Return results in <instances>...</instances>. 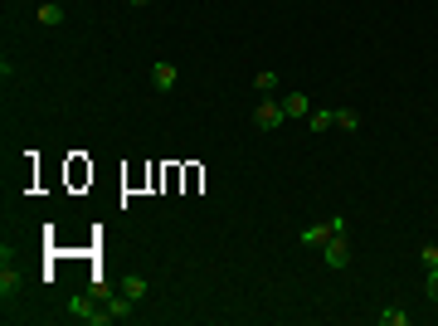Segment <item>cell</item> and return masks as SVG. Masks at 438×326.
Here are the masks:
<instances>
[{
	"label": "cell",
	"instance_id": "4fadbf2b",
	"mask_svg": "<svg viewBox=\"0 0 438 326\" xmlns=\"http://www.w3.org/2000/svg\"><path fill=\"white\" fill-rule=\"evenodd\" d=\"M380 326H409V312H400V307H385V312H380Z\"/></svg>",
	"mask_w": 438,
	"mask_h": 326
},
{
	"label": "cell",
	"instance_id": "7a4b0ae2",
	"mask_svg": "<svg viewBox=\"0 0 438 326\" xmlns=\"http://www.w3.org/2000/svg\"><path fill=\"white\" fill-rule=\"evenodd\" d=\"M331 234H346V219H341V215L331 219V224H307V229L297 234V243H307V248H322Z\"/></svg>",
	"mask_w": 438,
	"mask_h": 326
},
{
	"label": "cell",
	"instance_id": "9a60e30c",
	"mask_svg": "<svg viewBox=\"0 0 438 326\" xmlns=\"http://www.w3.org/2000/svg\"><path fill=\"white\" fill-rule=\"evenodd\" d=\"M424 297L438 302V268H429V278H424Z\"/></svg>",
	"mask_w": 438,
	"mask_h": 326
},
{
	"label": "cell",
	"instance_id": "ba28073f",
	"mask_svg": "<svg viewBox=\"0 0 438 326\" xmlns=\"http://www.w3.org/2000/svg\"><path fill=\"white\" fill-rule=\"evenodd\" d=\"M34 20H39V24H49V29H54V24H64V20H69V15H64V5H54V0H44V5H39V10H34Z\"/></svg>",
	"mask_w": 438,
	"mask_h": 326
},
{
	"label": "cell",
	"instance_id": "7c38bea8",
	"mask_svg": "<svg viewBox=\"0 0 438 326\" xmlns=\"http://www.w3.org/2000/svg\"><path fill=\"white\" fill-rule=\"evenodd\" d=\"M336 127H341V132H360V112L355 108H336Z\"/></svg>",
	"mask_w": 438,
	"mask_h": 326
},
{
	"label": "cell",
	"instance_id": "8992f818",
	"mask_svg": "<svg viewBox=\"0 0 438 326\" xmlns=\"http://www.w3.org/2000/svg\"><path fill=\"white\" fill-rule=\"evenodd\" d=\"M176 83H181L176 64H171V59H156V64H151V88H156V93H171Z\"/></svg>",
	"mask_w": 438,
	"mask_h": 326
},
{
	"label": "cell",
	"instance_id": "52a82bcc",
	"mask_svg": "<svg viewBox=\"0 0 438 326\" xmlns=\"http://www.w3.org/2000/svg\"><path fill=\"white\" fill-rule=\"evenodd\" d=\"M307 112H312V98H307V93H288V98H283V117H307Z\"/></svg>",
	"mask_w": 438,
	"mask_h": 326
},
{
	"label": "cell",
	"instance_id": "277c9868",
	"mask_svg": "<svg viewBox=\"0 0 438 326\" xmlns=\"http://www.w3.org/2000/svg\"><path fill=\"white\" fill-rule=\"evenodd\" d=\"M322 263H327V268H346V263H351V243H346V234H331L327 243H322Z\"/></svg>",
	"mask_w": 438,
	"mask_h": 326
},
{
	"label": "cell",
	"instance_id": "6da1fadb",
	"mask_svg": "<svg viewBox=\"0 0 438 326\" xmlns=\"http://www.w3.org/2000/svg\"><path fill=\"white\" fill-rule=\"evenodd\" d=\"M69 317L73 322H88V326H108V322H117V312H98V307H88V297H69Z\"/></svg>",
	"mask_w": 438,
	"mask_h": 326
},
{
	"label": "cell",
	"instance_id": "3957f363",
	"mask_svg": "<svg viewBox=\"0 0 438 326\" xmlns=\"http://www.w3.org/2000/svg\"><path fill=\"white\" fill-rule=\"evenodd\" d=\"M253 127H258V132H278V127H283V103L263 98V103L253 108Z\"/></svg>",
	"mask_w": 438,
	"mask_h": 326
},
{
	"label": "cell",
	"instance_id": "30bf717a",
	"mask_svg": "<svg viewBox=\"0 0 438 326\" xmlns=\"http://www.w3.org/2000/svg\"><path fill=\"white\" fill-rule=\"evenodd\" d=\"M253 88H258L263 98H273V88H278V73H273V69H258V73H253Z\"/></svg>",
	"mask_w": 438,
	"mask_h": 326
},
{
	"label": "cell",
	"instance_id": "5b68a950",
	"mask_svg": "<svg viewBox=\"0 0 438 326\" xmlns=\"http://www.w3.org/2000/svg\"><path fill=\"white\" fill-rule=\"evenodd\" d=\"M20 292V268H15V258H10V248H0V297L10 302Z\"/></svg>",
	"mask_w": 438,
	"mask_h": 326
},
{
	"label": "cell",
	"instance_id": "8fae6325",
	"mask_svg": "<svg viewBox=\"0 0 438 326\" xmlns=\"http://www.w3.org/2000/svg\"><path fill=\"white\" fill-rule=\"evenodd\" d=\"M146 292H151V283H146V278H127V283H122V297H132V302H141Z\"/></svg>",
	"mask_w": 438,
	"mask_h": 326
},
{
	"label": "cell",
	"instance_id": "5bb4252c",
	"mask_svg": "<svg viewBox=\"0 0 438 326\" xmlns=\"http://www.w3.org/2000/svg\"><path fill=\"white\" fill-rule=\"evenodd\" d=\"M419 263H424V268H438V243H424V248H419Z\"/></svg>",
	"mask_w": 438,
	"mask_h": 326
},
{
	"label": "cell",
	"instance_id": "2e32d148",
	"mask_svg": "<svg viewBox=\"0 0 438 326\" xmlns=\"http://www.w3.org/2000/svg\"><path fill=\"white\" fill-rule=\"evenodd\" d=\"M127 5H132V10H146V5H151V0H127Z\"/></svg>",
	"mask_w": 438,
	"mask_h": 326
},
{
	"label": "cell",
	"instance_id": "9c48e42d",
	"mask_svg": "<svg viewBox=\"0 0 438 326\" xmlns=\"http://www.w3.org/2000/svg\"><path fill=\"white\" fill-rule=\"evenodd\" d=\"M307 127H312V132L322 136V132H331V127H336V112H327V108H312V112H307Z\"/></svg>",
	"mask_w": 438,
	"mask_h": 326
}]
</instances>
